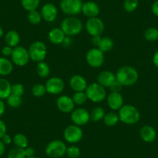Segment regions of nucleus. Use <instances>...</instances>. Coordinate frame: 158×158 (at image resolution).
Returning <instances> with one entry per match:
<instances>
[{
  "label": "nucleus",
  "mask_w": 158,
  "mask_h": 158,
  "mask_svg": "<svg viewBox=\"0 0 158 158\" xmlns=\"http://www.w3.org/2000/svg\"><path fill=\"white\" fill-rule=\"evenodd\" d=\"M47 92L51 95H59L64 91L65 87L64 81L59 77H53L49 78L45 84Z\"/></svg>",
  "instance_id": "obj_13"
},
{
  "label": "nucleus",
  "mask_w": 158,
  "mask_h": 158,
  "mask_svg": "<svg viewBox=\"0 0 158 158\" xmlns=\"http://www.w3.org/2000/svg\"><path fill=\"white\" fill-rule=\"evenodd\" d=\"M123 97L121 93L110 92L107 96L108 106L112 110H119L123 106Z\"/></svg>",
  "instance_id": "obj_17"
},
{
  "label": "nucleus",
  "mask_w": 158,
  "mask_h": 158,
  "mask_svg": "<svg viewBox=\"0 0 158 158\" xmlns=\"http://www.w3.org/2000/svg\"><path fill=\"white\" fill-rule=\"evenodd\" d=\"M81 13L89 18L97 17L100 13V8L96 2L89 1L83 3Z\"/></svg>",
  "instance_id": "obj_18"
},
{
  "label": "nucleus",
  "mask_w": 158,
  "mask_h": 158,
  "mask_svg": "<svg viewBox=\"0 0 158 158\" xmlns=\"http://www.w3.org/2000/svg\"><path fill=\"white\" fill-rule=\"evenodd\" d=\"M47 93V89L45 87V85L38 84L34 85L32 88V94L35 97H42Z\"/></svg>",
  "instance_id": "obj_35"
},
{
  "label": "nucleus",
  "mask_w": 158,
  "mask_h": 158,
  "mask_svg": "<svg viewBox=\"0 0 158 158\" xmlns=\"http://www.w3.org/2000/svg\"><path fill=\"white\" fill-rule=\"evenodd\" d=\"M71 119L74 124L79 126L86 125L90 119V112L84 108H77L71 112Z\"/></svg>",
  "instance_id": "obj_12"
},
{
  "label": "nucleus",
  "mask_w": 158,
  "mask_h": 158,
  "mask_svg": "<svg viewBox=\"0 0 158 158\" xmlns=\"http://www.w3.org/2000/svg\"><path fill=\"white\" fill-rule=\"evenodd\" d=\"M7 158H26L25 150L19 147H14L10 150Z\"/></svg>",
  "instance_id": "obj_37"
},
{
  "label": "nucleus",
  "mask_w": 158,
  "mask_h": 158,
  "mask_svg": "<svg viewBox=\"0 0 158 158\" xmlns=\"http://www.w3.org/2000/svg\"><path fill=\"white\" fill-rule=\"evenodd\" d=\"M24 150H25L26 157H31V156H35V150L33 147H27Z\"/></svg>",
  "instance_id": "obj_43"
},
{
  "label": "nucleus",
  "mask_w": 158,
  "mask_h": 158,
  "mask_svg": "<svg viewBox=\"0 0 158 158\" xmlns=\"http://www.w3.org/2000/svg\"><path fill=\"white\" fill-rule=\"evenodd\" d=\"M105 110L102 107L97 106L95 107L90 112V119L93 122L97 123L103 119L105 116Z\"/></svg>",
  "instance_id": "obj_26"
},
{
  "label": "nucleus",
  "mask_w": 158,
  "mask_h": 158,
  "mask_svg": "<svg viewBox=\"0 0 158 158\" xmlns=\"http://www.w3.org/2000/svg\"><path fill=\"white\" fill-rule=\"evenodd\" d=\"M69 85L71 89L75 92H85L88 87L87 81L85 80V78L83 76L79 75V74L73 75L70 78Z\"/></svg>",
  "instance_id": "obj_16"
},
{
  "label": "nucleus",
  "mask_w": 158,
  "mask_h": 158,
  "mask_svg": "<svg viewBox=\"0 0 158 158\" xmlns=\"http://www.w3.org/2000/svg\"><path fill=\"white\" fill-rule=\"evenodd\" d=\"M5 41L6 45L14 48L18 46L20 41V36L16 30H10L5 35Z\"/></svg>",
  "instance_id": "obj_22"
},
{
  "label": "nucleus",
  "mask_w": 158,
  "mask_h": 158,
  "mask_svg": "<svg viewBox=\"0 0 158 158\" xmlns=\"http://www.w3.org/2000/svg\"><path fill=\"white\" fill-rule=\"evenodd\" d=\"M103 121H104V123L108 127H114L120 120H119L118 113L115 112H109L105 114Z\"/></svg>",
  "instance_id": "obj_25"
},
{
  "label": "nucleus",
  "mask_w": 158,
  "mask_h": 158,
  "mask_svg": "<svg viewBox=\"0 0 158 158\" xmlns=\"http://www.w3.org/2000/svg\"><path fill=\"white\" fill-rule=\"evenodd\" d=\"M119 120L127 125H133L139 122L140 114L139 110L132 105H123L118 112Z\"/></svg>",
  "instance_id": "obj_2"
},
{
  "label": "nucleus",
  "mask_w": 158,
  "mask_h": 158,
  "mask_svg": "<svg viewBox=\"0 0 158 158\" xmlns=\"http://www.w3.org/2000/svg\"><path fill=\"white\" fill-rule=\"evenodd\" d=\"M139 0H124L123 7L127 13H133L137 9Z\"/></svg>",
  "instance_id": "obj_36"
},
{
  "label": "nucleus",
  "mask_w": 158,
  "mask_h": 158,
  "mask_svg": "<svg viewBox=\"0 0 158 158\" xmlns=\"http://www.w3.org/2000/svg\"><path fill=\"white\" fill-rule=\"evenodd\" d=\"M21 5L27 11H33L39 6L40 0H21Z\"/></svg>",
  "instance_id": "obj_32"
},
{
  "label": "nucleus",
  "mask_w": 158,
  "mask_h": 158,
  "mask_svg": "<svg viewBox=\"0 0 158 158\" xmlns=\"http://www.w3.org/2000/svg\"><path fill=\"white\" fill-rule=\"evenodd\" d=\"M66 154L69 158H78L81 155V150L77 146H70L67 147Z\"/></svg>",
  "instance_id": "obj_38"
},
{
  "label": "nucleus",
  "mask_w": 158,
  "mask_h": 158,
  "mask_svg": "<svg viewBox=\"0 0 158 158\" xmlns=\"http://www.w3.org/2000/svg\"><path fill=\"white\" fill-rule=\"evenodd\" d=\"M1 140H2V142L6 144V145H9V144H10L12 142H13V139L11 138V136H10V135L7 134V133L2 136V138L1 139Z\"/></svg>",
  "instance_id": "obj_46"
},
{
  "label": "nucleus",
  "mask_w": 158,
  "mask_h": 158,
  "mask_svg": "<svg viewBox=\"0 0 158 158\" xmlns=\"http://www.w3.org/2000/svg\"><path fill=\"white\" fill-rule=\"evenodd\" d=\"M26 158H38V157H36V156H31V157H26Z\"/></svg>",
  "instance_id": "obj_51"
},
{
  "label": "nucleus",
  "mask_w": 158,
  "mask_h": 158,
  "mask_svg": "<svg viewBox=\"0 0 158 158\" xmlns=\"http://www.w3.org/2000/svg\"><path fill=\"white\" fill-rule=\"evenodd\" d=\"M13 142L14 143L16 147L25 149L26 147H28V139L23 133H17L15 135L13 139Z\"/></svg>",
  "instance_id": "obj_27"
},
{
  "label": "nucleus",
  "mask_w": 158,
  "mask_h": 158,
  "mask_svg": "<svg viewBox=\"0 0 158 158\" xmlns=\"http://www.w3.org/2000/svg\"><path fill=\"white\" fill-rule=\"evenodd\" d=\"M85 92L87 95L88 99L93 102H101L106 98V89L98 82L92 83L88 85Z\"/></svg>",
  "instance_id": "obj_5"
},
{
  "label": "nucleus",
  "mask_w": 158,
  "mask_h": 158,
  "mask_svg": "<svg viewBox=\"0 0 158 158\" xmlns=\"http://www.w3.org/2000/svg\"><path fill=\"white\" fill-rule=\"evenodd\" d=\"M27 19L32 25H37L42 20L41 13L36 10L29 12L27 15Z\"/></svg>",
  "instance_id": "obj_31"
},
{
  "label": "nucleus",
  "mask_w": 158,
  "mask_h": 158,
  "mask_svg": "<svg viewBox=\"0 0 158 158\" xmlns=\"http://www.w3.org/2000/svg\"><path fill=\"white\" fill-rule=\"evenodd\" d=\"M102 37L101 36H92V44H93L95 47H96V48H98V46H99L100 43H101L102 41Z\"/></svg>",
  "instance_id": "obj_44"
},
{
  "label": "nucleus",
  "mask_w": 158,
  "mask_h": 158,
  "mask_svg": "<svg viewBox=\"0 0 158 158\" xmlns=\"http://www.w3.org/2000/svg\"><path fill=\"white\" fill-rule=\"evenodd\" d=\"M157 158H158V157H157Z\"/></svg>",
  "instance_id": "obj_53"
},
{
  "label": "nucleus",
  "mask_w": 158,
  "mask_h": 158,
  "mask_svg": "<svg viewBox=\"0 0 158 158\" xmlns=\"http://www.w3.org/2000/svg\"><path fill=\"white\" fill-rule=\"evenodd\" d=\"M7 131V127L5 123L2 120L0 119V139H2V136L5 134H6Z\"/></svg>",
  "instance_id": "obj_42"
},
{
  "label": "nucleus",
  "mask_w": 158,
  "mask_h": 158,
  "mask_svg": "<svg viewBox=\"0 0 158 158\" xmlns=\"http://www.w3.org/2000/svg\"><path fill=\"white\" fill-rule=\"evenodd\" d=\"M0 158H2V157H0Z\"/></svg>",
  "instance_id": "obj_52"
},
{
  "label": "nucleus",
  "mask_w": 158,
  "mask_h": 158,
  "mask_svg": "<svg viewBox=\"0 0 158 158\" xmlns=\"http://www.w3.org/2000/svg\"><path fill=\"white\" fill-rule=\"evenodd\" d=\"M13 64L6 57H0V75L7 76L13 72Z\"/></svg>",
  "instance_id": "obj_23"
},
{
  "label": "nucleus",
  "mask_w": 158,
  "mask_h": 158,
  "mask_svg": "<svg viewBox=\"0 0 158 158\" xmlns=\"http://www.w3.org/2000/svg\"><path fill=\"white\" fill-rule=\"evenodd\" d=\"M144 38L149 42L156 41L158 40V29L155 27L147 28L144 32Z\"/></svg>",
  "instance_id": "obj_30"
},
{
  "label": "nucleus",
  "mask_w": 158,
  "mask_h": 158,
  "mask_svg": "<svg viewBox=\"0 0 158 158\" xmlns=\"http://www.w3.org/2000/svg\"><path fill=\"white\" fill-rule=\"evenodd\" d=\"M36 73H37L38 75L40 76V77H47L49 76L50 74V67L46 62L44 61H41L37 63V65H36Z\"/></svg>",
  "instance_id": "obj_28"
},
{
  "label": "nucleus",
  "mask_w": 158,
  "mask_h": 158,
  "mask_svg": "<svg viewBox=\"0 0 158 158\" xmlns=\"http://www.w3.org/2000/svg\"><path fill=\"white\" fill-rule=\"evenodd\" d=\"M4 34V32H3V30H2V27L0 26V38L2 37V36H3Z\"/></svg>",
  "instance_id": "obj_50"
},
{
  "label": "nucleus",
  "mask_w": 158,
  "mask_h": 158,
  "mask_svg": "<svg viewBox=\"0 0 158 158\" xmlns=\"http://www.w3.org/2000/svg\"><path fill=\"white\" fill-rule=\"evenodd\" d=\"M66 144L60 139H54L51 141L47 145L45 152L51 158H60L66 154Z\"/></svg>",
  "instance_id": "obj_6"
},
{
  "label": "nucleus",
  "mask_w": 158,
  "mask_h": 158,
  "mask_svg": "<svg viewBox=\"0 0 158 158\" xmlns=\"http://www.w3.org/2000/svg\"><path fill=\"white\" fill-rule=\"evenodd\" d=\"M6 102L10 107L16 109V108L19 107V106L22 105V102H23L22 96H19V95H13V94H11V95L6 98Z\"/></svg>",
  "instance_id": "obj_33"
},
{
  "label": "nucleus",
  "mask_w": 158,
  "mask_h": 158,
  "mask_svg": "<svg viewBox=\"0 0 158 158\" xmlns=\"http://www.w3.org/2000/svg\"><path fill=\"white\" fill-rule=\"evenodd\" d=\"M139 136L144 142L153 143L156 138V132L151 126L145 125L141 128Z\"/></svg>",
  "instance_id": "obj_20"
},
{
  "label": "nucleus",
  "mask_w": 158,
  "mask_h": 158,
  "mask_svg": "<svg viewBox=\"0 0 158 158\" xmlns=\"http://www.w3.org/2000/svg\"><path fill=\"white\" fill-rule=\"evenodd\" d=\"M151 11L154 16L158 17V0H156L151 6Z\"/></svg>",
  "instance_id": "obj_45"
},
{
  "label": "nucleus",
  "mask_w": 158,
  "mask_h": 158,
  "mask_svg": "<svg viewBox=\"0 0 158 158\" xmlns=\"http://www.w3.org/2000/svg\"><path fill=\"white\" fill-rule=\"evenodd\" d=\"M64 139L69 143H77L80 142L83 137V131L79 126L73 124L66 127L64 131Z\"/></svg>",
  "instance_id": "obj_10"
},
{
  "label": "nucleus",
  "mask_w": 158,
  "mask_h": 158,
  "mask_svg": "<svg viewBox=\"0 0 158 158\" xmlns=\"http://www.w3.org/2000/svg\"><path fill=\"white\" fill-rule=\"evenodd\" d=\"M65 38L66 35L60 28H53L48 33V39L53 44H62Z\"/></svg>",
  "instance_id": "obj_21"
},
{
  "label": "nucleus",
  "mask_w": 158,
  "mask_h": 158,
  "mask_svg": "<svg viewBox=\"0 0 158 158\" xmlns=\"http://www.w3.org/2000/svg\"><path fill=\"white\" fill-rule=\"evenodd\" d=\"M85 59L88 64L92 68H100L101 66H102L105 61L104 53L100 51L98 48H92L88 51Z\"/></svg>",
  "instance_id": "obj_8"
},
{
  "label": "nucleus",
  "mask_w": 158,
  "mask_h": 158,
  "mask_svg": "<svg viewBox=\"0 0 158 158\" xmlns=\"http://www.w3.org/2000/svg\"><path fill=\"white\" fill-rule=\"evenodd\" d=\"M57 107L64 113H71L74 109V103L72 98L68 95H60L56 102Z\"/></svg>",
  "instance_id": "obj_15"
},
{
  "label": "nucleus",
  "mask_w": 158,
  "mask_h": 158,
  "mask_svg": "<svg viewBox=\"0 0 158 158\" xmlns=\"http://www.w3.org/2000/svg\"><path fill=\"white\" fill-rule=\"evenodd\" d=\"M11 58L12 62L19 67L25 66L30 60L28 50L21 46H17L13 48Z\"/></svg>",
  "instance_id": "obj_9"
},
{
  "label": "nucleus",
  "mask_w": 158,
  "mask_h": 158,
  "mask_svg": "<svg viewBox=\"0 0 158 158\" xmlns=\"http://www.w3.org/2000/svg\"><path fill=\"white\" fill-rule=\"evenodd\" d=\"M123 87V86L122 85L120 84V83L118 82V81H117L116 80H115V81H114L113 83H112V85H111L110 86H109V89H110L111 92H116V93H120L121 90H122Z\"/></svg>",
  "instance_id": "obj_40"
},
{
  "label": "nucleus",
  "mask_w": 158,
  "mask_h": 158,
  "mask_svg": "<svg viewBox=\"0 0 158 158\" xmlns=\"http://www.w3.org/2000/svg\"><path fill=\"white\" fill-rule=\"evenodd\" d=\"M6 151V144L0 139V157L4 154Z\"/></svg>",
  "instance_id": "obj_48"
},
{
  "label": "nucleus",
  "mask_w": 158,
  "mask_h": 158,
  "mask_svg": "<svg viewBox=\"0 0 158 158\" xmlns=\"http://www.w3.org/2000/svg\"><path fill=\"white\" fill-rule=\"evenodd\" d=\"M83 2L81 0H60V7L64 14L74 16L81 13Z\"/></svg>",
  "instance_id": "obj_7"
},
{
  "label": "nucleus",
  "mask_w": 158,
  "mask_h": 158,
  "mask_svg": "<svg viewBox=\"0 0 158 158\" xmlns=\"http://www.w3.org/2000/svg\"><path fill=\"white\" fill-rule=\"evenodd\" d=\"M114 42L111 38L109 37H102V41L98 46V49L102 51L103 53L109 52L113 48Z\"/></svg>",
  "instance_id": "obj_29"
},
{
  "label": "nucleus",
  "mask_w": 158,
  "mask_h": 158,
  "mask_svg": "<svg viewBox=\"0 0 158 158\" xmlns=\"http://www.w3.org/2000/svg\"><path fill=\"white\" fill-rule=\"evenodd\" d=\"M98 84L104 88H109V86L116 80L115 74L109 71H103L99 73L97 77Z\"/></svg>",
  "instance_id": "obj_19"
},
{
  "label": "nucleus",
  "mask_w": 158,
  "mask_h": 158,
  "mask_svg": "<svg viewBox=\"0 0 158 158\" xmlns=\"http://www.w3.org/2000/svg\"><path fill=\"white\" fill-rule=\"evenodd\" d=\"M153 63L156 68H158V51H156L155 52V54H153Z\"/></svg>",
  "instance_id": "obj_49"
},
{
  "label": "nucleus",
  "mask_w": 158,
  "mask_h": 158,
  "mask_svg": "<svg viewBox=\"0 0 158 158\" xmlns=\"http://www.w3.org/2000/svg\"><path fill=\"white\" fill-rule=\"evenodd\" d=\"M24 92H25V89H24V86L22 84L16 83L14 85H12L11 94L19 95V96H23Z\"/></svg>",
  "instance_id": "obj_39"
},
{
  "label": "nucleus",
  "mask_w": 158,
  "mask_h": 158,
  "mask_svg": "<svg viewBox=\"0 0 158 158\" xmlns=\"http://www.w3.org/2000/svg\"><path fill=\"white\" fill-rule=\"evenodd\" d=\"M42 19L48 23H52L57 19V9L53 3L44 4L40 10Z\"/></svg>",
  "instance_id": "obj_14"
},
{
  "label": "nucleus",
  "mask_w": 158,
  "mask_h": 158,
  "mask_svg": "<svg viewBox=\"0 0 158 158\" xmlns=\"http://www.w3.org/2000/svg\"><path fill=\"white\" fill-rule=\"evenodd\" d=\"M116 81L123 86H132L136 83L139 78L138 71L132 66H123L115 74Z\"/></svg>",
  "instance_id": "obj_1"
},
{
  "label": "nucleus",
  "mask_w": 158,
  "mask_h": 158,
  "mask_svg": "<svg viewBox=\"0 0 158 158\" xmlns=\"http://www.w3.org/2000/svg\"><path fill=\"white\" fill-rule=\"evenodd\" d=\"M5 109H6L5 103H4L3 100L0 99V117L2 116V115L4 114V112H5Z\"/></svg>",
  "instance_id": "obj_47"
},
{
  "label": "nucleus",
  "mask_w": 158,
  "mask_h": 158,
  "mask_svg": "<svg viewBox=\"0 0 158 158\" xmlns=\"http://www.w3.org/2000/svg\"><path fill=\"white\" fill-rule=\"evenodd\" d=\"M13 51V48H11V47L6 45V46H5L2 48V55L5 56V57H11Z\"/></svg>",
  "instance_id": "obj_41"
},
{
  "label": "nucleus",
  "mask_w": 158,
  "mask_h": 158,
  "mask_svg": "<svg viewBox=\"0 0 158 158\" xmlns=\"http://www.w3.org/2000/svg\"><path fill=\"white\" fill-rule=\"evenodd\" d=\"M30 60L34 62H41L46 58L48 48L46 44L42 41H35L31 44L28 49Z\"/></svg>",
  "instance_id": "obj_4"
},
{
  "label": "nucleus",
  "mask_w": 158,
  "mask_h": 158,
  "mask_svg": "<svg viewBox=\"0 0 158 158\" xmlns=\"http://www.w3.org/2000/svg\"><path fill=\"white\" fill-rule=\"evenodd\" d=\"M72 99L74 105L82 106V105H84L86 102V101L88 100V98L85 94V92H76L74 94V95H73Z\"/></svg>",
  "instance_id": "obj_34"
},
{
  "label": "nucleus",
  "mask_w": 158,
  "mask_h": 158,
  "mask_svg": "<svg viewBox=\"0 0 158 158\" xmlns=\"http://www.w3.org/2000/svg\"><path fill=\"white\" fill-rule=\"evenodd\" d=\"M60 29L66 36H76L82 31L83 24L78 18L75 16H68L63 19Z\"/></svg>",
  "instance_id": "obj_3"
},
{
  "label": "nucleus",
  "mask_w": 158,
  "mask_h": 158,
  "mask_svg": "<svg viewBox=\"0 0 158 158\" xmlns=\"http://www.w3.org/2000/svg\"><path fill=\"white\" fill-rule=\"evenodd\" d=\"M12 85L5 78H0V99H6L11 95Z\"/></svg>",
  "instance_id": "obj_24"
},
{
  "label": "nucleus",
  "mask_w": 158,
  "mask_h": 158,
  "mask_svg": "<svg viewBox=\"0 0 158 158\" xmlns=\"http://www.w3.org/2000/svg\"><path fill=\"white\" fill-rule=\"evenodd\" d=\"M85 28L89 35L92 36H102L105 30L103 21L98 17L89 18L85 24Z\"/></svg>",
  "instance_id": "obj_11"
}]
</instances>
